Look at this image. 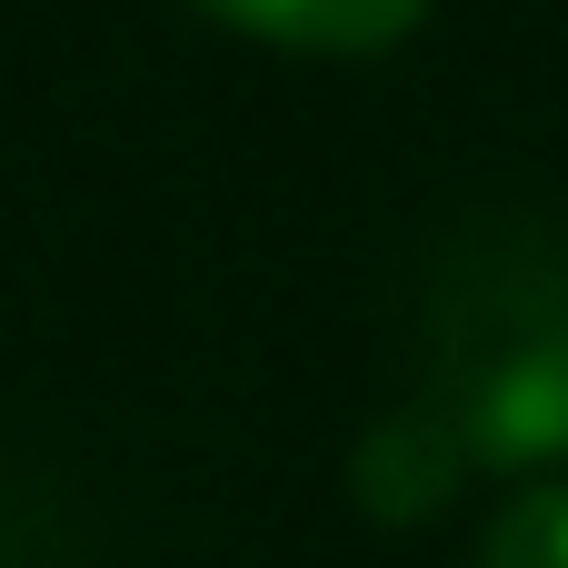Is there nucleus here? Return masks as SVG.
Returning <instances> with one entry per match:
<instances>
[{
    "label": "nucleus",
    "instance_id": "nucleus-1",
    "mask_svg": "<svg viewBox=\"0 0 568 568\" xmlns=\"http://www.w3.org/2000/svg\"><path fill=\"white\" fill-rule=\"evenodd\" d=\"M409 399L469 469L568 459V220L469 210L419 270Z\"/></svg>",
    "mask_w": 568,
    "mask_h": 568
},
{
    "label": "nucleus",
    "instance_id": "nucleus-2",
    "mask_svg": "<svg viewBox=\"0 0 568 568\" xmlns=\"http://www.w3.org/2000/svg\"><path fill=\"white\" fill-rule=\"evenodd\" d=\"M459 479H469V459H459V439L419 409V399H399V409H379L369 429H359V449H349V499L369 509V519H429V509H449L459 499Z\"/></svg>",
    "mask_w": 568,
    "mask_h": 568
},
{
    "label": "nucleus",
    "instance_id": "nucleus-3",
    "mask_svg": "<svg viewBox=\"0 0 568 568\" xmlns=\"http://www.w3.org/2000/svg\"><path fill=\"white\" fill-rule=\"evenodd\" d=\"M200 10L280 50H389L429 0H200Z\"/></svg>",
    "mask_w": 568,
    "mask_h": 568
},
{
    "label": "nucleus",
    "instance_id": "nucleus-4",
    "mask_svg": "<svg viewBox=\"0 0 568 568\" xmlns=\"http://www.w3.org/2000/svg\"><path fill=\"white\" fill-rule=\"evenodd\" d=\"M479 568H568V479H539L519 489L489 539H479Z\"/></svg>",
    "mask_w": 568,
    "mask_h": 568
}]
</instances>
